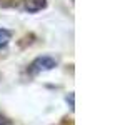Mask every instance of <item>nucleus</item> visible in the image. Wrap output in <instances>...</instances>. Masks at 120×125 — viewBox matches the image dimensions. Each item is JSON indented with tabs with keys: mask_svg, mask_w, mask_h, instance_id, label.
<instances>
[{
	"mask_svg": "<svg viewBox=\"0 0 120 125\" xmlns=\"http://www.w3.org/2000/svg\"><path fill=\"white\" fill-rule=\"evenodd\" d=\"M57 67V60L50 55H42V57H37L29 67V72L32 75H37V73H42V72H49L52 68Z\"/></svg>",
	"mask_w": 120,
	"mask_h": 125,
	"instance_id": "nucleus-1",
	"label": "nucleus"
},
{
	"mask_svg": "<svg viewBox=\"0 0 120 125\" xmlns=\"http://www.w3.org/2000/svg\"><path fill=\"white\" fill-rule=\"evenodd\" d=\"M43 7H45V0H29L27 5H25V9L29 12H39Z\"/></svg>",
	"mask_w": 120,
	"mask_h": 125,
	"instance_id": "nucleus-2",
	"label": "nucleus"
},
{
	"mask_svg": "<svg viewBox=\"0 0 120 125\" xmlns=\"http://www.w3.org/2000/svg\"><path fill=\"white\" fill-rule=\"evenodd\" d=\"M12 39V33L7 29H0V48H3Z\"/></svg>",
	"mask_w": 120,
	"mask_h": 125,
	"instance_id": "nucleus-3",
	"label": "nucleus"
},
{
	"mask_svg": "<svg viewBox=\"0 0 120 125\" xmlns=\"http://www.w3.org/2000/svg\"><path fill=\"white\" fill-rule=\"evenodd\" d=\"M0 125H9V120H7V118H3L2 115H0Z\"/></svg>",
	"mask_w": 120,
	"mask_h": 125,
	"instance_id": "nucleus-4",
	"label": "nucleus"
}]
</instances>
